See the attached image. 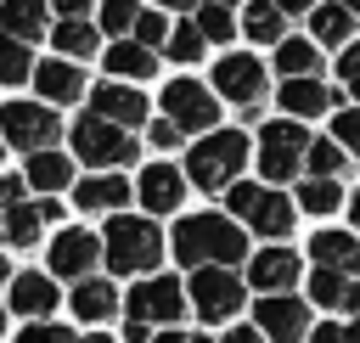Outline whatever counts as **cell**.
I'll use <instances>...</instances> for the list:
<instances>
[{"instance_id":"484cf974","label":"cell","mask_w":360,"mask_h":343,"mask_svg":"<svg viewBox=\"0 0 360 343\" xmlns=\"http://www.w3.org/2000/svg\"><path fill=\"white\" fill-rule=\"evenodd\" d=\"M309 298L321 309H360V287L343 276V270H315L309 276Z\"/></svg>"},{"instance_id":"4fadbf2b","label":"cell","mask_w":360,"mask_h":343,"mask_svg":"<svg viewBox=\"0 0 360 343\" xmlns=\"http://www.w3.org/2000/svg\"><path fill=\"white\" fill-rule=\"evenodd\" d=\"M90 112L96 118H107V124H118V129H135V124H146V96L135 90V84H96L90 90Z\"/></svg>"},{"instance_id":"60d3db41","label":"cell","mask_w":360,"mask_h":343,"mask_svg":"<svg viewBox=\"0 0 360 343\" xmlns=\"http://www.w3.org/2000/svg\"><path fill=\"white\" fill-rule=\"evenodd\" d=\"M146 135H152V146H158V152L180 146V124H174V118H152V129H146Z\"/></svg>"},{"instance_id":"b9f144b4","label":"cell","mask_w":360,"mask_h":343,"mask_svg":"<svg viewBox=\"0 0 360 343\" xmlns=\"http://www.w3.org/2000/svg\"><path fill=\"white\" fill-rule=\"evenodd\" d=\"M338 73H343V79H349V84H354V79H360V39H349V45H343V51H338Z\"/></svg>"},{"instance_id":"277c9868","label":"cell","mask_w":360,"mask_h":343,"mask_svg":"<svg viewBox=\"0 0 360 343\" xmlns=\"http://www.w3.org/2000/svg\"><path fill=\"white\" fill-rule=\"evenodd\" d=\"M0 141L17 146V152H56L62 141V118L45 107V101H6L0 107Z\"/></svg>"},{"instance_id":"d4e9b609","label":"cell","mask_w":360,"mask_h":343,"mask_svg":"<svg viewBox=\"0 0 360 343\" xmlns=\"http://www.w3.org/2000/svg\"><path fill=\"white\" fill-rule=\"evenodd\" d=\"M22 180H28L34 191L56 197V191H68V180H73V163H68L62 152H34V157H28V169H22Z\"/></svg>"},{"instance_id":"f546056e","label":"cell","mask_w":360,"mask_h":343,"mask_svg":"<svg viewBox=\"0 0 360 343\" xmlns=\"http://www.w3.org/2000/svg\"><path fill=\"white\" fill-rule=\"evenodd\" d=\"M276 67L287 79H315L321 73V45L315 39H281L276 45Z\"/></svg>"},{"instance_id":"603a6c76","label":"cell","mask_w":360,"mask_h":343,"mask_svg":"<svg viewBox=\"0 0 360 343\" xmlns=\"http://www.w3.org/2000/svg\"><path fill=\"white\" fill-rule=\"evenodd\" d=\"M309 39H315V45H338V51H343V45L354 39V17H349L338 0H321V6L309 11Z\"/></svg>"},{"instance_id":"c3c4849f","label":"cell","mask_w":360,"mask_h":343,"mask_svg":"<svg viewBox=\"0 0 360 343\" xmlns=\"http://www.w3.org/2000/svg\"><path fill=\"white\" fill-rule=\"evenodd\" d=\"M309 343H343V326H315Z\"/></svg>"},{"instance_id":"4316f807","label":"cell","mask_w":360,"mask_h":343,"mask_svg":"<svg viewBox=\"0 0 360 343\" xmlns=\"http://www.w3.org/2000/svg\"><path fill=\"white\" fill-rule=\"evenodd\" d=\"M242 34L259 39V45H281V39H287V17L276 11V0H248V11H242Z\"/></svg>"},{"instance_id":"be15d7a7","label":"cell","mask_w":360,"mask_h":343,"mask_svg":"<svg viewBox=\"0 0 360 343\" xmlns=\"http://www.w3.org/2000/svg\"><path fill=\"white\" fill-rule=\"evenodd\" d=\"M0 152H6V141H0Z\"/></svg>"},{"instance_id":"30bf717a","label":"cell","mask_w":360,"mask_h":343,"mask_svg":"<svg viewBox=\"0 0 360 343\" xmlns=\"http://www.w3.org/2000/svg\"><path fill=\"white\" fill-rule=\"evenodd\" d=\"M186 287L174 276H146L135 292H129V321H146V326H174L186 315Z\"/></svg>"},{"instance_id":"6125c7cd","label":"cell","mask_w":360,"mask_h":343,"mask_svg":"<svg viewBox=\"0 0 360 343\" xmlns=\"http://www.w3.org/2000/svg\"><path fill=\"white\" fill-rule=\"evenodd\" d=\"M191 343H208V337H191Z\"/></svg>"},{"instance_id":"e575fe53","label":"cell","mask_w":360,"mask_h":343,"mask_svg":"<svg viewBox=\"0 0 360 343\" xmlns=\"http://www.w3.org/2000/svg\"><path fill=\"white\" fill-rule=\"evenodd\" d=\"M135 17H141L135 0H101V11H96L101 34H112V39H129V34H135Z\"/></svg>"},{"instance_id":"44dd1931","label":"cell","mask_w":360,"mask_h":343,"mask_svg":"<svg viewBox=\"0 0 360 343\" xmlns=\"http://www.w3.org/2000/svg\"><path fill=\"white\" fill-rule=\"evenodd\" d=\"M276 101H281V112H287V118H298V124H304V118H321V112L332 107V90H326L321 79H287Z\"/></svg>"},{"instance_id":"1f68e13d","label":"cell","mask_w":360,"mask_h":343,"mask_svg":"<svg viewBox=\"0 0 360 343\" xmlns=\"http://www.w3.org/2000/svg\"><path fill=\"white\" fill-rule=\"evenodd\" d=\"M0 214H6V242L11 247H34L39 242V225H45L39 202H17V208H0Z\"/></svg>"},{"instance_id":"f35d334b","label":"cell","mask_w":360,"mask_h":343,"mask_svg":"<svg viewBox=\"0 0 360 343\" xmlns=\"http://www.w3.org/2000/svg\"><path fill=\"white\" fill-rule=\"evenodd\" d=\"M332 141H338L343 152H360V107H343V112L332 118Z\"/></svg>"},{"instance_id":"f1b7e54d","label":"cell","mask_w":360,"mask_h":343,"mask_svg":"<svg viewBox=\"0 0 360 343\" xmlns=\"http://www.w3.org/2000/svg\"><path fill=\"white\" fill-rule=\"evenodd\" d=\"M112 304H118L112 281H101V276L73 281V315H79V321H107V315H112Z\"/></svg>"},{"instance_id":"7c38bea8","label":"cell","mask_w":360,"mask_h":343,"mask_svg":"<svg viewBox=\"0 0 360 343\" xmlns=\"http://www.w3.org/2000/svg\"><path fill=\"white\" fill-rule=\"evenodd\" d=\"M253 321H259V332L270 337V343H309V309L298 304V298H287V292H270V298H259V309H253Z\"/></svg>"},{"instance_id":"8d00e7d4","label":"cell","mask_w":360,"mask_h":343,"mask_svg":"<svg viewBox=\"0 0 360 343\" xmlns=\"http://www.w3.org/2000/svg\"><path fill=\"white\" fill-rule=\"evenodd\" d=\"M174 62H197L202 51H208V39H202V28L197 22H174V34H169V45H163Z\"/></svg>"},{"instance_id":"ee69618b","label":"cell","mask_w":360,"mask_h":343,"mask_svg":"<svg viewBox=\"0 0 360 343\" xmlns=\"http://www.w3.org/2000/svg\"><path fill=\"white\" fill-rule=\"evenodd\" d=\"M22 202V180L17 174H0V208H17Z\"/></svg>"},{"instance_id":"91938a15","label":"cell","mask_w":360,"mask_h":343,"mask_svg":"<svg viewBox=\"0 0 360 343\" xmlns=\"http://www.w3.org/2000/svg\"><path fill=\"white\" fill-rule=\"evenodd\" d=\"M0 326H6V304H0Z\"/></svg>"},{"instance_id":"94428289","label":"cell","mask_w":360,"mask_h":343,"mask_svg":"<svg viewBox=\"0 0 360 343\" xmlns=\"http://www.w3.org/2000/svg\"><path fill=\"white\" fill-rule=\"evenodd\" d=\"M0 236H6V214H0Z\"/></svg>"},{"instance_id":"2e32d148","label":"cell","mask_w":360,"mask_h":343,"mask_svg":"<svg viewBox=\"0 0 360 343\" xmlns=\"http://www.w3.org/2000/svg\"><path fill=\"white\" fill-rule=\"evenodd\" d=\"M34 90L45 96V107H68V101H79V96H84V73H79V62L51 56V62H39V67H34Z\"/></svg>"},{"instance_id":"6f0895ef","label":"cell","mask_w":360,"mask_h":343,"mask_svg":"<svg viewBox=\"0 0 360 343\" xmlns=\"http://www.w3.org/2000/svg\"><path fill=\"white\" fill-rule=\"evenodd\" d=\"M214 6H225V11H231V6H242V0H214Z\"/></svg>"},{"instance_id":"8fae6325","label":"cell","mask_w":360,"mask_h":343,"mask_svg":"<svg viewBox=\"0 0 360 343\" xmlns=\"http://www.w3.org/2000/svg\"><path fill=\"white\" fill-rule=\"evenodd\" d=\"M214 90H219L225 101H236L242 112H253V107L264 101V67H259L253 56L231 51V56H219V62H214Z\"/></svg>"},{"instance_id":"d6a6232c","label":"cell","mask_w":360,"mask_h":343,"mask_svg":"<svg viewBox=\"0 0 360 343\" xmlns=\"http://www.w3.org/2000/svg\"><path fill=\"white\" fill-rule=\"evenodd\" d=\"M34 56H28V45L22 39H11V34H0V84H22V79H34Z\"/></svg>"},{"instance_id":"7a4b0ae2","label":"cell","mask_w":360,"mask_h":343,"mask_svg":"<svg viewBox=\"0 0 360 343\" xmlns=\"http://www.w3.org/2000/svg\"><path fill=\"white\" fill-rule=\"evenodd\" d=\"M242 169H248V135L242 129H214L186 152V180L202 191H231Z\"/></svg>"},{"instance_id":"3957f363","label":"cell","mask_w":360,"mask_h":343,"mask_svg":"<svg viewBox=\"0 0 360 343\" xmlns=\"http://www.w3.org/2000/svg\"><path fill=\"white\" fill-rule=\"evenodd\" d=\"M163 253V236L152 219H135V214H112L107 219V236H101V259L112 264V276H141L152 270Z\"/></svg>"},{"instance_id":"8992f818","label":"cell","mask_w":360,"mask_h":343,"mask_svg":"<svg viewBox=\"0 0 360 343\" xmlns=\"http://www.w3.org/2000/svg\"><path fill=\"white\" fill-rule=\"evenodd\" d=\"M225 202H231V214L248 219V231H259V236H287V231H292V197H281V191H270V186L236 180V186L225 191Z\"/></svg>"},{"instance_id":"5bb4252c","label":"cell","mask_w":360,"mask_h":343,"mask_svg":"<svg viewBox=\"0 0 360 343\" xmlns=\"http://www.w3.org/2000/svg\"><path fill=\"white\" fill-rule=\"evenodd\" d=\"M135 197H141L152 214H174V208L186 202V174H180L174 163H146L141 180H135Z\"/></svg>"},{"instance_id":"836d02e7","label":"cell","mask_w":360,"mask_h":343,"mask_svg":"<svg viewBox=\"0 0 360 343\" xmlns=\"http://www.w3.org/2000/svg\"><path fill=\"white\" fill-rule=\"evenodd\" d=\"M191 22L202 28V39H208V45H225L231 34H242V22H236L225 6H214V0H208V6H197V17H191Z\"/></svg>"},{"instance_id":"681fc988","label":"cell","mask_w":360,"mask_h":343,"mask_svg":"<svg viewBox=\"0 0 360 343\" xmlns=\"http://www.w3.org/2000/svg\"><path fill=\"white\" fill-rule=\"evenodd\" d=\"M202 0H158V11H197Z\"/></svg>"},{"instance_id":"7402d4cb","label":"cell","mask_w":360,"mask_h":343,"mask_svg":"<svg viewBox=\"0 0 360 343\" xmlns=\"http://www.w3.org/2000/svg\"><path fill=\"white\" fill-rule=\"evenodd\" d=\"M73 202H79L84 214H112V208L129 202V180H124V174H90V180H79Z\"/></svg>"},{"instance_id":"83f0119b","label":"cell","mask_w":360,"mask_h":343,"mask_svg":"<svg viewBox=\"0 0 360 343\" xmlns=\"http://www.w3.org/2000/svg\"><path fill=\"white\" fill-rule=\"evenodd\" d=\"M51 45H56V56H68V62H84V56H96V45H101V28H96V22H56V28H51Z\"/></svg>"},{"instance_id":"f6af8a7d","label":"cell","mask_w":360,"mask_h":343,"mask_svg":"<svg viewBox=\"0 0 360 343\" xmlns=\"http://www.w3.org/2000/svg\"><path fill=\"white\" fill-rule=\"evenodd\" d=\"M225 343H264V332H259V326H231Z\"/></svg>"},{"instance_id":"5b68a950","label":"cell","mask_w":360,"mask_h":343,"mask_svg":"<svg viewBox=\"0 0 360 343\" xmlns=\"http://www.w3.org/2000/svg\"><path fill=\"white\" fill-rule=\"evenodd\" d=\"M304 152H309V129L298 118H270L259 129V174L264 180H292L304 169Z\"/></svg>"},{"instance_id":"ffe728a7","label":"cell","mask_w":360,"mask_h":343,"mask_svg":"<svg viewBox=\"0 0 360 343\" xmlns=\"http://www.w3.org/2000/svg\"><path fill=\"white\" fill-rule=\"evenodd\" d=\"M0 34H11V39H39V34H51V11H45V0H0Z\"/></svg>"},{"instance_id":"e0dca14e","label":"cell","mask_w":360,"mask_h":343,"mask_svg":"<svg viewBox=\"0 0 360 343\" xmlns=\"http://www.w3.org/2000/svg\"><path fill=\"white\" fill-rule=\"evenodd\" d=\"M292 281H298V253L292 247H264V253L248 259V287H259L264 298L270 292H287Z\"/></svg>"},{"instance_id":"f5cc1de1","label":"cell","mask_w":360,"mask_h":343,"mask_svg":"<svg viewBox=\"0 0 360 343\" xmlns=\"http://www.w3.org/2000/svg\"><path fill=\"white\" fill-rule=\"evenodd\" d=\"M338 6H343V11H349V17L360 22V0H338Z\"/></svg>"},{"instance_id":"11a10c76","label":"cell","mask_w":360,"mask_h":343,"mask_svg":"<svg viewBox=\"0 0 360 343\" xmlns=\"http://www.w3.org/2000/svg\"><path fill=\"white\" fill-rule=\"evenodd\" d=\"M0 281H11V264H6V253H0Z\"/></svg>"},{"instance_id":"4dcf8cb0","label":"cell","mask_w":360,"mask_h":343,"mask_svg":"<svg viewBox=\"0 0 360 343\" xmlns=\"http://www.w3.org/2000/svg\"><path fill=\"white\" fill-rule=\"evenodd\" d=\"M304 169H309V180H338V174L349 169V152H343L338 141H309Z\"/></svg>"},{"instance_id":"d6986e66","label":"cell","mask_w":360,"mask_h":343,"mask_svg":"<svg viewBox=\"0 0 360 343\" xmlns=\"http://www.w3.org/2000/svg\"><path fill=\"white\" fill-rule=\"evenodd\" d=\"M309 253H315V270H343V276L360 270V236L354 231H315Z\"/></svg>"},{"instance_id":"9a60e30c","label":"cell","mask_w":360,"mask_h":343,"mask_svg":"<svg viewBox=\"0 0 360 343\" xmlns=\"http://www.w3.org/2000/svg\"><path fill=\"white\" fill-rule=\"evenodd\" d=\"M101 264V242L90 231H62L51 242V270L56 276H73V281H90V270Z\"/></svg>"},{"instance_id":"db71d44e","label":"cell","mask_w":360,"mask_h":343,"mask_svg":"<svg viewBox=\"0 0 360 343\" xmlns=\"http://www.w3.org/2000/svg\"><path fill=\"white\" fill-rule=\"evenodd\" d=\"M349 214H354V236H360V191H354V202H349Z\"/></svg>"},{"instance_id":"9c48e42d","label":"cell","mask_w":360,"mask_h":343,"mask_svg":"<svg viewBox=\"0 0 360 343\" xmlns=\"http://www.w3.org/2000/svg\"><path fill=\"white\" fill-rule=\"evenodd\" d=\"M186 298H191V309H197L202 321H231V315L242 309V281H236V270L208 264V270H191Z\"/></svg>"},{"instance_id":"ba28073f","label":"cell","mask_w":360,"mask_h":343,"mask_svg":"<svg viewBox=\"0 0 360 343\" xmlns=\"http://www.w3.org/2000/svg\"><path fill=\"white\" fill-rule=\"evenodd\" d=\"M163 118H174L180 135H186V129L214 135V129H219V96L202 90L197 79H169V84H163Z\"/></svg>"},{"instance_id":"7dc6e473","label":"cell","mask_w":360,"mask_h":343,"mask_svg":"<svg viewBox=\"0 0 360 343\" xmlns=\"http://www.w3.org/2000/svg\"><path fill=\"white\" fill-rule=\"evenodd\" d=\"M315 6H321V0H276L281 17H298V11H315Z\"/></svg>"},{"instance_id":"9f6ffc18","label":"cell","mask_w":360,"mask_h":343,"mask_svg":"<svg viewBox=\"0 0 360 343\" xmlns=\"http://www.w3.org/2000/svg\"><path fill=\"white\" fill-rule=\"evenodd\" d=\"M90 343H118V337H107V332H96V337H90Z\"/></svg>"},{"instance_id":"cb8c5ba5","label":"cell","mask_w":360,"mask_h":343,"mask_svg":"<svg viewBox=\"0 0 360 343\" xmlns=\"http://www.w3.org/2000/svg\"><path fill=\"white\" fill-rule=\"evenodd\" d=\"M107 73H118V79H152L158 73V51H146L135 39H112L107 45Z\"/></svg>"},{"instance_id":"f907efd6","label":"cell","mask_w":360,"mask_h":343,"mask_svg":"<svg viewBox=\"0 0 360 343\" xmlns=\"http://www.w3.org/2000/svg\"><path fill=\"white\" fill-rule=\"evenodd\" d=\"M152 343H191V337H186V332H158Z\"/></svg>"},{"instance_id":"d590c367","label":"cell","mask_w":360,"mask_h":343,"mask_svg":"<svg viewBox=\"0 0 360 343\" xmlns=\"http://www.w3.org/2000/svg\"><path fill=\"white\" fill-rule=\"evenodd\" d=\"M169 34H174V22H169L163 11H141L129 39H135V45H146V51H163V45H169Z\"/></svg>"},{"instance_id":"74e56055","label":"cell","mask_w":360,"mask_h":343,"mask_svg":"<svg viewBox=\"0 0 360 343\" xmlns=\"http://www.w3.org/2000/svg\"><path fill=\"white\" fill-rule=\"evenodd\" d=\"M338 197H343L338 180H304V186H298V208H304V214H332Z\"/></svg>"},{"instance_id":"816d5d0a","label":"cell","mask_w":360,"mask_h":343,"mask_svg":"<svg viewBox=\"0 0 360 343\" xmlns=\"http://www.w3.org/2000/svg\"><path fill=\"white\" fill-rule=\"evenodd\" d=\"M343 343H360V321H349V326H343Z\"/></svg>"},{"instance_id":"6da1fadb","label":"cell","mask_w":360,"mask_h":343,"mask_svg":"<svg viewBox=\"0 0 360 343\" xmlns=\"http://www.w3.org/2000/svg\"><path fill=\"white\" fill-rule=\"evenodd\" d=\"M174 259L191 264V270H208V264L225 270V264H242L248 259V236L225 214H191V219L174 225Z\"/></svg>"},{"instance_id":"bcb514c9","label":"cell","mask_w":360,"mask_h":343,"mask_svg":"<svg viewBox=\"0 0 360 343\" xmlns=\"http://www.w3.org/2000/svg\"><path fill=\"white\" fill-rule=\"evenodd\" d=\"M124 343H152V326H146V321H129V326H124Z\"/></svg>"},{"instance_id":"7bdbcfd3","label":"cell","mask_w":360,"mask_h":343,"mask_svg":"<svg viewBox=\"0 0 360 343\" xmlns=\"http://www.w3.org/2000/svg\"><path fill=\"white\" fill-rule=\"evenodd\" d=\"M51 6H56V17H62V22H84L96 0H51Z\"/></svg>"},{"instance_id":"ab89813d","label":"cell","mask_w":360,"mask_h":343,"mask_svg":"<svg viewBox=\"0 0 360 343\" xmlns=\"http://www.w3.org/2000/svg\"><path fill=\"white\" fill-rule=\"evenodd\" d=\"M17 343H79L68 326H51V321H34V326H22L17 332Z\"/></svg>"},{"instance_id":"ac0fdd59","label":"cell","mask_w":360,"mask_h":343,"mask_svg":"<svg viewBox=\"0 0 360 343\" xmlns=\"http://www.w3.org/2000/svg\"><path fill=\"white\" fill-rule=\"evenodd\" d=\"M11 309H17V315H28V321H45V315L56 309V281H51V276H39V270L11 276Z\"/></svg>"},{"instance_id":"52a82bcc","label":"cell","mask_w":360,"mask_h":343,"mask_svg":"<svg viewBox=\"0 0 360 343\" xmlns=\"http://www.w3.org/2000/svg\"><path fill=\"white\" fill-rule=\"evenodd\" d=\"M73 152H79V163L118 169V163H135V135L118 129V124H107V118H96V112H84L73 124Z\"/></svg>"},{"instance_id":"680465c9","label":"cell","mask_w":360,"mask_h":343,"mask_svg":"<svg viewBox=\"0 0 360 343\" xmlns=\"http://www.w3.org/2000/svg\"><path fill=\"white\" fill-rule=\"evenodd\" d=\"M354 101H360V79H354Z\"/></svg>"}]
</instances>
